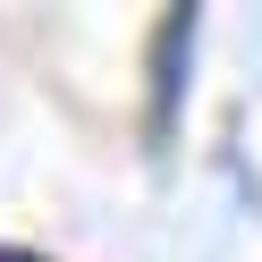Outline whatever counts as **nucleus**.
<instances>
[{
  "instance_id": "1",
  "label": "nucleus",
  "mask_w": 262,
  "mask_h": 262,
  "mask_svg": "<svg viewBox=\"0 0 262 262\" xmlns=\"http://www.w3.org/2000/svg\"><path fill=\"white\" fill-rule=\"evenodd\" d=\"M186 51H194V9H169V17L152 26V119H144V136H169L178 119V85H186Z\"/></svg>"
}]
</instances>
